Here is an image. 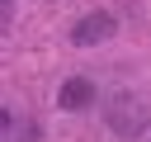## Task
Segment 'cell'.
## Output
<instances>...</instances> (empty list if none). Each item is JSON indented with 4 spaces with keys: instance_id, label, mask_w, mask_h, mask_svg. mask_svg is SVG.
<instances>
[{
    "instance_id": "cell-3",
    "label": "cell",
    "mask_w": 151,
    "mask_h": 142,
    "mask_svg": "<svg viewBox=\"0 0 151 142\" xmlns=\"http://www.w3.org/2000/svg\"><path fill=\"white\" fill-rule=\"evenodd\" d=\"M94 99H99V90H94V80H90V76H71V80H61V90H57V104H61V109H71V114L90 109Z\"/></svg>"
},
{
    "instance_id": "cell-2",
    "label": "cell",
    "mask_w": 151,
    "mask_h": 142,
    "mask_svg": "<svg viewBox=\"0 0 151 142\" xmlns=\"http://www.w3.org/2000/svg\"><path fill=\"white\" fill-rule=\"evenodd\" d=\"M104 38H113V14L109 9H94V14H85V19L71 24V43L76 47H99Z\"/></svg>"
},
{
    "instance_id": "cell-1",
    "label": "cell",
    "mask_w": 151,
    "mask_h": 142,
    "mask_svg": "<svg viewBox=\"0 0 151 142\" xmlns=\"http://www.w3.org/2000/svg\"><path fill=\"white\" fill-rule=\"evenodd\" d=\"M104 118H109V128H113L118 137H127V142H137V137L151 128L146 104H142V99H132V95H113V99H109V109H104Z\"/></svg>"
}]
</instances>
